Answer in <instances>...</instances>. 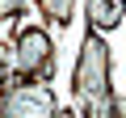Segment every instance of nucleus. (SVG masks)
<instances>
[{
  "instance_id": "7",
  "label": "nucleus",
  "mask_w": 126,
  "mask_h": 118,
  "mask_svg": "<svg viewBox=\"0 0 126 118\" xmlns=\"http://www.w3.org/2000/svg\"><path fill=\"white\" fill-rule=\"evenodd\" d=\"M113 114H118V118H126V93H122V97H113Z\"/></svg>"
},
{
  "instance_id": "2",
  "label": "nucleus",
  "mask_w": 126,
  "mask_h": 118,
  "mask_svg": "<svg viewBox=\"0 0 126 118\" xmlns=\"http://www.w3.org/2000/svg\"><path fill=\"white\" fill-rule=\"evenodd\" d=\"M13 76L17 80H50L55 76V42H50V34L42 25H17Z\"/></svg>"
},
{
  "instance_id": "1",
  "label": "nucleus",
  "mask_w": 126,
  "mask_h": 118,
  "mask_svg": "<svg viewBox=\"0 0 126 118\" xmlns=\"http://www.w3.org/2000/svg\"><path fill=\"white\" fill-rule=\"evenodd\" d=\"M72 93L84 118H109L113 114V63L105 38L88 25L80 38V55L72 68Z\"/></svg>"
},
{
  "instance_id": "5",
  "label": "nucleus",
  "mask_w": 126,
  "mask_h": 118,
  "mask_svg": "<svg viewBox=\"0 0 126 118\" xmlns=\"http://www.w3.org/2000/svg\"><path fill=\"white\" fill-rule=\"evenodd\" d=\"M38 13L50 21V25H72V13H76V0H34Z\"/></svg>"
},
{
  "instance_id": "4",
  "label": "nucleus",
  "mask_w": 126,
  "mask_h": 118,
  "mask_svg": "<svg viewBox=\"0 0 126 118\" xmlns=\"http://www.w3.org/2000/svg\"><path fill=\"white\" fill-rule=\"evenodd\" d=\"M84 21L97 34H109V30L122 25V4L118 0H84Z\"/></svg>"
},
{
  "instance_id": "6",
  "label": "nucleus",
  "mask_w": 126,
  "mask_h": 118,
  "mask_svg": "<svg viewBox=\"0 0 126 118\" xmlns=\"http://www.w3.org/2000/svg\"><path fill=\"white\" fill-rule=\"evenodd\" d=\"M4 84H13V46L0 42V93H4Z\"/></svg>"
},
{
  "instance_id": "3",
  "label": "nucleus",
  "mask_w": 126,
  "mask_h": 118,
  "mask_svg": "<svg viewBox=\"0 0 126 118\" xmlns=\"http://www.w3.org/2000/svg\"><path fill=\"white\" fill-rule=\"evenodd\" d=\"M0 114L4 118H55L59 101L46 80H17L13 89L0 93Z\"/></svg>"
},
{
  "instance_id": "8",
  "label": "nucleus",
  "mask_w": 126,
  "mask_h": 118,
  "mask_svg": "<svg viewBox=\"0 0 126 118\" xmlns=\"http://www.w3.org/2000/svg\"><path fill=\"white\" fill-rule=\"evenodd\" d=\"M122 9H126V0H122Z\"/></svg>"
}]
</instances>
